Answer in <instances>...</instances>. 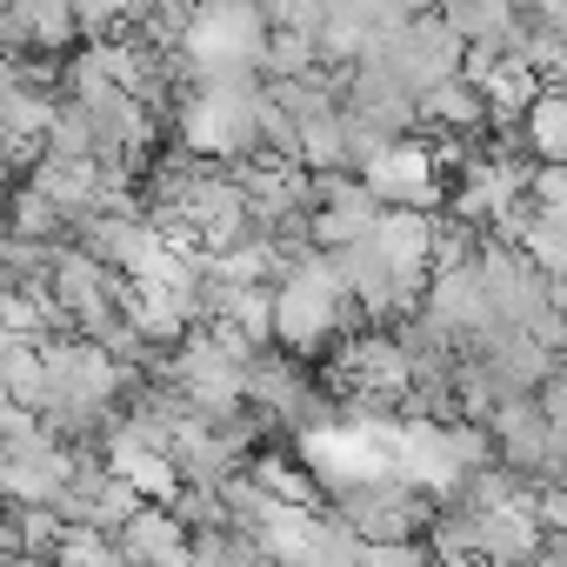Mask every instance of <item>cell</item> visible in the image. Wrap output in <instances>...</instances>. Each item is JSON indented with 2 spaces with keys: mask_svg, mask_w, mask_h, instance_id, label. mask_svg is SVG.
<instances>
[{
  "mask_svg": "<svg viewBox=\"0 0 567 567\" xmlns=\"http://www.w3.org/2000/svg\"><path fill=\"white\" fill-rule=\"evenodd\" d=\"M341 301H348V288L334 280V267H328V260H308V267L288 274V288L274 295L267 328L288 341V348H315V341L341 321Z\"/></svg>",
  "mask_w": 567,
  "mask_h": 567,
  "instance_id": "6da1fadb",
  "label": "cell"
},
{
  "mask_svg": "<svg viewBox=\"0 0 567 567\" xmlns=\"http://www.w3.org/2000/svg\"><path fill=\"white\" fill-rule=\"evenodd\" d=\"M260 48H267V21L247 0H214L194 21V68L200 74H247V68L267 61Z\"/></svg>",
  "mask_w": 567,
  "mask_h": 567,
  "instance_id": "7a4b0ae2",
  "label": "cell"
},
{
  "mask_svg": "<svg viewBox=\"0 0 567 567\" xmlns=\"http://www.w3.org/2000/svg\"><path fill=\"white\" fill-rule=\"evenodd\" d=\"M527 114H534V147H540V161H560V101L554 94H534L527 101Z\"/></svg>",
  "mask_w": 567,
  "mask_h": 567,
  "instance_id": "5b68a950",
  "label": "cell"
},
{
  "mask_svg": "<svg viewBox=\"0 0 567 567\" xmlns=\"http://www.w3.org/2000/svg\"><path fill=\"white\" fill-rule=\"evenodd\" d=\"M121 554H181V534L161 514H127V540Z\"/></svg>",
  "mask_w": 567,
  "mask_h": 567,
  "instance_id": "277c9868",
  "label": "cell"
},
{
  "mask_svg": "<svg viewBox=\"0 0 567 567\" xmlns=\"http://www.w3.org/2000/svg\"><path fill=\"white\" fill-rule=\"evenodd\" d=\"M368 194L374 200H394V207H427L434 200V154L427 147H408V141H388L368 154Z\"/></svg>",
  "mask_w": 567,
  "mask_h": 567,
  "instance_id": "3957f363",
  "label": "cell"
},
{
  "mask_svg": "<svg viewBox=\"0 0 567 567\" xmlns=\"http://www.w3.org/2000/svg\"><path fill=\"white\" fill-rule=\"evenodd\" d=\"M14 220H21V227H28V234H34V227H41V234H48V227H54V220H61V207H54V200H48V194H41V187H28V194H21V200H14Z\"/></svg>",
  "mask_w": 567,
  "mask_h": 567,
  "instance_id": "8992f818",
  "label": "cell"
}]
</instances>
